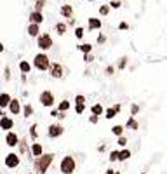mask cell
<instances>
[{
	"instance_id": "1",
	"label": "cell",
	"mask_w": 167,
	"mask_h": 174,
	"mask_svg": "<svg viewBox=\"0 0 167 174\" xmlns=\"http://www.w3.org/2000/svg\"><path fill=\"white\" fill-rule=\"evenodd\" d=\"M52 160H54L52 153H42L40 157H37L35 158V169H37V172L38 174H45L47 169H49V165L52 164Z\"/></svg>"
},
{
	"instance_id": "2",
	"label": "cell",
	"mask_w": 167,
	"mask_h": 174,
	"mask_svg": "<svg viewBox=\"0 0 167 174\" xmlns=\"http://www.w3.org/2000/svg\"><path fill=\"white\" fill-rule=\"evenodd\" d=\"M33 66L37 68L38 71H47L49 66H51V59L45 52H38L35 58H33Z\"/></svg>"
},
{
	"instance_id": "3",
	"label": "cell",
	"mask_w": 167,
	"mask_h": 174,
	"mask_svg": "<svg viewBox=\"0 0 167 174\" xmlns=\"http://www.w3.org/2000/svg\"><path fill=\"white\" fill-rule=\"evenodd\" d=\"M77 169V162L75 158L71 157V155H66V157H63V160H61L59 164V171L63 174H73Z\"/></svg>"
},
{
	"instance_id": "4",
	"label": "cell",
	"mask_w": 167,
	"mask_h": 174,
	"mask_svg": "<svg viewBox=\"0 0 167 174\" xmlns=\"http://www.w3.org/2000/svg\"><path fill=\"white\" fill-rule=\"evenodd\" d=\"M38 101H40L42 106H45V108H52L54 103H56V98H54V94L51 93V91H42L40 96H38Z\"/></svg>"
},
{
	"instance_id": "5",
	"label": "cell",
	"mask_w": 167,
	"mask_h": 174,
	"mask_svg": "<svg viewBox=\"0 0 167 174\" xmlns=\"http://www.w3.org/2000/svg\"><path fill=\"white\" fill-rule=\"evenodd\" d=\"M37 45L40 47V51H47L52 47V37L49 33H42L37 37Z\"/></svg>"
},
{
	"instance_id": "6",
	"label": "cell",
	"mask_w": 167,
	"mask_h": 174,
	"mask_svg": "<svg viewBox=\"0 0 167 174\" xmlns=\"http://www.w3.org/2000/svg\"><path fill=\"white\" fill-rule=\"evenodd\" d=\"M63 132H65V127L61 124H51L49 125V129H47V134H49V138H59V136H63Z\"/></svg>"
},
{
	"instance_id": "7",
	"label": "cell",
	"mask_w": 167,
	"mask_h": 174,
	"mask_svg": "<svg viewBox=\"0 0 167 174\" xmlns=\"http://www.w3.org/2000/svg\"><path fill=\"white\" fill-rule=\"evenodd\" d=\"M63 65L61 63H51L49 66V75L52 77V78H63Z\"/></svg>"
},
{
	"instance_id": "8",
	"label": "cell",
	"mask_w": 167,
	"mask_h": 174,
	"mask_svg": "<svg viewBox=\"0 0 167 174\" xmlns=\"http://www.w3.org/2000/svg\"><path fill=\"white\" fill-rule=\"evenodd\" d=\"M6 165L11 167V169L17 167V165H19V157H17L16 153H9V155L6 157Z\"/></svg>"
},
{
	"instance_id": "9",
	"label": "cell",
	"mask_w": 167,
	"mask_h": 174,
	"mask_svg": "<svg viewBox=\"0 0 167 174\" xmlns=\"http://www.w3.org/2000/svg\"><path fill=\"white\" fill-rule=\"evenodd\" d=\"M12 127H14V120H12L11 117H7V115H6V117H2V119H0V129H4V130L9 132Z\"/></svg>"
},
{
	"instance_id": "10",
	"label": "cell",
	"mask_w": 167,
	"mask_h": 174,
	"mask_svg": "<svg viewBox=\"0 0 167 174\" xmlns=\"http://www.w3.org/2000/svg\"><path fill=\"white\" fill-rule=\"evenodd\" d=\"M9 112H11L12 115H17V113H21V103H19V99H11V103H9Z\"/></svg>"
},
{
	"instance_id": "11",
	"label": "cell",
	"mask_w": 167,
	"mask_h": 174,
	"mask_svg": "<svg viewBox=\"0 0 167 174\" xmlns=\"http://www.w3.org/2000/svg\"><path fill=\"white\" fill-rule=\"evenodd\" d=\"M6 143L9 145V146H16L17 143H19V138H17L16 132H12V130H9L6 134Z\"/></svg>"
},
{
	"instance_id": "12",
	"label": "cell",
	"mask_w": 167,
	"mask_h": 174,
	"mask_svg": "<svg viewBox=\"0 0 167 174\" xmlns=\"http://www.w3.org/2000/svg\"><path fill=\"white\" fill-rule=\"evenodd\" d=\"M99 28H101V19H99V17H89V21H87V30L94 32V30H99Z\"/></svg>"
},
{
	"instance_id": "13",
	"label": "cell",
	"mask_w": 167,
	"mask_h": 174,
	"mask_svg": "<svg viewBox=\"0 0 167 174\" xmlns=\"http://www.w3.org/2000/svg\"><path fill=\"white\" fill-rule=\"evenodd\" d=\"M125 129H131V130H138L139 129V122L136 120V117H131V119L125 122Z\"/></svg>"
},
{
	"instance_id": "14",
	"label": "cell",
	"mask_w": 167,
	"mask_h": 174,
	"mask_svg": "<svg viewBox=\"0 0 167 174\" xmlns=\"http://www.w3.org/2000/svg\"><path fill=\"white\" fill-rule=\"evenodd\" d=\"M11 94H7V93H2L0 94V108H7L9 106V103H11Z\"/></svg>"
},
{
	"instance_id": "15",
	"label": "cell",
	"mask_w": 167,
	"mask_h": 174,
	"mask_svg": "<svg viewBox=\"0 0 167 174\" xmlns=\"http://www.w3.org/2000/svg\"><path fill=\"white\" fill-rule=\"evenodd\" d=\"M61 16H63V17H68V19H70V17L73 16V7H71L70 4H65V6L61 7Z\"/></svg>"
},
{
	"instance_id": "16",
	"label": "cell",
	"mask_w": 167,
	"mask_h": 174,
	"mask_svg": "<svg viewBox=\"0 0 167 174\" xmlns=\"http://www.w3.org/2000/svg\"><path fill=\"white\" fill-rule=\"evenodd\" d=\"M30 21L35 23V25H40V23L44 21V16H42V12H38V11H33L32 14H30Z\"/></svg>"
},
{
	"instance_id": "17",
	"label": "cell",
	"mask_w": 167,
	"mask_h": 174,
	"mask_svg": "<svg viewBox=\"0 0 167 174\" xmlns=\"http://www.w3.org/2000/svg\"><path fill=\"white\" fill-rule=\"evenodd\" d=\"M28 35H30V37H38V35H40V25L32 23V25L28 26Z\"/></svg>"
},
{
	"instance_id": "18",
	"label": "cell",
	"mask_w": 167,
	"mask_h": 174,
	"mask_svg": "<svg viewBox=\"0 0 167 174\" xmlns=\"http://www.w3.org/2000/svg\"><path fill=\"white\" fill-rule=\"evenodd\" d=\"M91 113L92 115H97V117H99V115H104V108H103V104L101 103H94L91 106Z\"/></svg>"
},
{
	"instance_id": "19",
	"label": "cell",
	"mask_w": 167,
	"mask_h": 174,
	"mask_svg": "<svg viewBox=\"0 0 167 174\" xmlns=\"http://www.w3.org/2000/svg\"><path fill=\"white\" fill-rule=\"evenodd\" d=\"M92 44H87V42H84V44H80V45H77V49L80 51V52H84V54H89V52H92Z\"/></svg>"
},
{
	"instance_id": "20",
	"label": "cell",
	"mask_w": 167,
	"mask_h": 174,
	"mask_svg": "<svg viewBox=\"0 0 167 174\" xmlns=\"http://www.w3.org/2000/svg\"><path fill=\"white\" fill-rule=\"evenodd\" d=\"M42 145H40V143H33L32 145V155L33 157H40V155H42Z\"/></svg>"
},
{
	"instance_id": "21",
	"label": "cell",
	"mask_w": 167,
	"mask_h": 174,
	"mask_svg": "<svg viewBox=\"0 0 167 174\" xmlns=\"http://www.w3.org/2000/svg\"><path fill=\"white\" fill-rule=\"evenodd\" d=\"M117 113H119V112H117V110H115L113 106H110V108L104 110V119L112 120V119H115V117H117Z\"/></svg>"
},
{
	"instance_id": "22",
	"label": "cell",
	"mask_w": 167,
	"mask_h": 174,
	"mask_svg": "<svg viewBox=\"0 0 167 174\" xmlns=\"http://www.w3.org/2000/svg\"><path fill=\"white\" fill-rule=\"evenodd\" d=\"M127 158H131V150H127V148L120 150V152H119V160H120V162H125Z\"/></svg>"
},
{
	"instance_id": "23",
	"label": "cell",
	"mask_w": 167,
	"mask_h": 174,
	"mask_svg": "<svg viewBox=\"0 0 167 174\" xmlns=\"http://www.w3.org/2000/svg\"><path fill=\"white\" fill-rule=\"evenodd\" d=\"M124 129H125V125L117 124V125H113V127H112V132H113L115 136L119 138V136H122V134H124Z\"/></svg>"
},
{
	"instance_id": "24",
	"label": "cell",
	"mask_w": 167,
	"mask_h": 174,
	"mask_svg": "<svg viewBox=\"0 0 167 174\" xmlns=\"http://www.w3.org/2000/svg\"><path fill=\"white\" fill-rule=\"evenodd\" d=\"M70 101H68V99H63V101H61L59 104H58V112H68V110H70Z\"/></svg>"
},
{
	"instance_id": "25",
	"label": "cell",
	"mask_w": 167,
	"mask_h": 174,
	"mask_svg": "<svg viewBox=\"0 0 167 174\" xmlns=\"http://www.w3.org/2000/svg\"><path fill=\"white\" fill-rule=\"evenodd\" d=\"M66 30H68L66 23H56V32H58V35H65Z\"/></svg>"
},
{
	"instance_id": "26",
	"label": "cell",
	"mask_w": 167,
	"mask_h": 174,
	"mask_svg": "<svg viewBox=\"0 0 167 174\" xmlns=\"http://www.w3.org/2000/svg\"><path fill=\"white\" fill-rule=\"evenodd\" d=\"M19 70H21L23 73H30V71H32V65H30L28 61H21V63H19Z\"/></svg>"
},
{
	"instance_id": "27",
	"label": "cell",
	"mask_w": 167,
	"mask_h": 174,
	"mask_svg": "<svg viewBox=\"0 0 167 174\" xmlns=\"http://www.w3.org/2000/svg\"><path fill=\"white\" fill-rule=\"evenodd\" d=\"M32 115H33V106L30 103L25 104V106H23V117H26L28 119V117H32Z\"/></svg>"
},
{
	"instance_id": "28",
	"label": "cell",
	"mask_w": 167,
	"mask_h": 174,
	"mask_svg": "<svg viewBox=\"0 0 167 174\" xmlns=\"http://www.w3.org/2000/svg\"><path fill=\"white\" fill-rule=\"evenodd\" d=\"M127 63H129V58H127V56H122V58L119 59V65H117V68H119V70H125Z\"/></svg>"
},
{
	"instance_id": "29",
	"label": "cell",
	"mask_w": 167,
	"mask_h": 174,
	"mask_svg": "<svg viewBox=\"0 0 167 174\" xmlns=\"http://www.w3.org/2000/svg\"><path fill=\"white\" fill-rule=\"evenodd\" d=\"M110 9H112L110 4H103V6L99 7V14H101V16H108V14H110Z\"/></svg>"
},
{
	"instance_id": "30",
	"label": "cell",
	"mask_w": 167,
	"mask_h": 174,
	"mask_svg": "<svg viewBox=\"0 0 167 174\" xmlns=\"http://www.w3.org/2000/svg\"><path fill=\"white\" fill-rule=\"evenodd\" d=\"M73 101H75V104H85V96L84 94H77Z\"/></svg>"
},
{
	"instance_id": "31",
	"label": "cell",
	"mask_w": 167,
	"mask_h": 174,
	"mask_svg": "<svg viewBox=\"0 0 167 174\" xmlns=\"http://www.w3.org/2000/svg\"><path fill=\"white\" fill-rule=\"evenodd\" d=\"M138 113H139V104L132 103V104H131V117H136Z\"/></svg>"
},
{
	"instance_id": "32",
	"label": "cell",
	"mask_w": 167,
	"mask_h": 174,
	"mask_svg": "<svg viewBox=\"0 0 167 174\" xmlns=\"http://www.w3.org/2000/svg\"><path fill=\"white\" fill-rule=\"evenodd\" d=\"M44 6H45V0H37V2H35V11L42 12Z\"/></svg>"
},
{
	"instance_id": "33",
	"label": "cell",
	"mask_w": 167,
	"mask_h": 174,
	"mask_svg": "<svg viewBox=\"0 0 167 174\" xmlns=\"http://www.w3.org/2000/svg\"><path fill=\"white\" fill-rule=\"evenodd\" d=\"M75 37L78 38V40H82V38H84V28H82V26H77L75 28Z\"/></svg>"
},
{
	"instance_id": "34",
	"label": "cell",
	"mask_w": 167,
	"mask_h": 174,
	"mask_svg": "<svg viewBox=\"0 0 167 174\" xmlns=\"http://www.w3.org/2000/svg\"><path fill=\"white\" fill-rule=\"evenodd\" d=\"M115 73V66H112V65H108L106 68H104V75L106 77H112Z\"/></svg>"
},
{
	"instance_id": "35",
	"label": "cell",
	"mask_w": 167,
	"mask_h": 174,
	"mask_svg": "<svg viewBox=\"0 0 167 174\" xmlns=\"http://www.w3.org/2000/svg\"><path fill=\"white\" fill-rule=\"evenodd\" d=\"M85 112V104H75V113L77 115H82Z\"/></svg>"
},
{
	"instance_id": "36",
	"label": "cell",
	"mask_w": 167,
	"mask_h": 174,
	"mask_svg": "<svg viewBox=\"0 0 167 174\" xmlns=\"http://www.w3.org/2000/svg\"><path fill=\"white\" fill-rule=\"evenodd\" d=\"M117 145H119V146H125V145H127V138H125L124 134H122V136H119V139H117Z\"/></svg>"
},
{
	"instance_id": "37",
	"label": "cell",
	"mask_w": 167,
	"mask_h": 174,
	"mask_svg": "<svg viewBox=\"0 0 167 174\" xmlns=\"http://www.w3.org/2000/svg\"><path fill=\"white\" fill-rule=\"evenodd\" d=\"M110 7H112V9H120V7H122V2H120V0H112V2H110Z\"/></svg>"
},
{
	"instance_id": "38",
	"label": "cell",
	"mask_w": 167,
	"mask_h": 174,
	"mask_svg": "<svg viewBox=\"0 0 167 174\" xmlns=\"http://www.w3.org/2000/svg\"><path fill=\"white\" fill-rule=\"evenodd\" d=\"M30 136H32L33 139H37V136H38L37 134V124H33L32 127H30Z\"/></svg>"
},
{
	"instance_id": "39",
	"label": "cell",
	"mask_w": 167,
	"mask_h": 174,
	"mask_svg": "<svg viewBox=\"0 0 167 174\" xmlns=\"http://www.w3.org/2000/svg\"><path fill=\"white\" fill-rule=\"evenodd\" d=\"M92 61H94V56H92L91 52H89V54H84V63L89 65V63H92Z\"/></svg>"
},
{
	"instance_id": "40",
	"label": "cell",
	"mask_w": 167,
	"mask_h": 174,
	"mask_svg": "<svg viewBox=\"0 0 167 174\" xmlns=\"http://www.w3.org/2000/svg\"><path fill=\"white\" fill-rule=\"evenodd\" d=\"M104 42H106V35H104V33H99V35H97V44L101 45V44H104Z\"/></svg>"
},
{
	"instance_id": "41",
	"label": "cell",
	"mask_w": 167,
	"mask_h": 174,
	"mask_svg": "<svg viewBox=\"0 0 167 174\" xmlns=\"http://www.w3.org/2000/svg\"><path fill=\"white\" fill-rule=\"evenodd\" d=\"M115 160H119V152L117 150L110 153V162H115Z\"/></svg>"
},
{
	"instance_id": "42",
	"label": "cell",
	"mask_w": 167,
	"mask_h": 174,
	"mask_svg": "<svg viewBox=\"0 0 167 174\" xmlns=\"http://www.w3.org/2000/svg\"><path fill=\"white\" fill-rule=\"evenodd\" d=\"M89 122H91V124H97V122H99V117H97V115H91V117H89Z\"/></svg>"
},
{
	"instance_id": "43",
	"label": "cell",
	"mask_w": 167,
	"mask_h": 174,
	"mask_svg": "<svg viewBox=\"0 0 167 174\" xmlns=\"http://www.w3.org/2000/svg\"><path fill=\"white\" fill-rule=\"evenodd\" d=\"M119 30H129V25H127L125 21H122V23L119 25Z\"/></svg>"
},
{
	"instance_id": "44",
	"label": "cell",
	"mask_w": 167,
	"mask_h": 174,
	"mask_svg": "<svg viewBox=\"0 0 167 174\" xmlns=\"http://www.w3.org/2000/svg\"><path fill=\"white\" fill-rule=\"evenodd\" d=\"M19 150H21V153L26 152V145H25V141H21V145H19Z\"/></svg>"
},
{
	"instance_id": "45",
	"label": "cell",
	"mask_w": 167,
	"mask_h": 174,
	"mask_svg": "<svg viewBox=\"0 0 167 174\" xmlns=\"http://www.w3.org/2000/svg\"><path fill=\"white\" fill-rule=\"evenodd\" d=\"M113 108H115V110H117V112L120 113V112H122V104H120V103H117V104H113Z\"/></svg>"
},
{
	"instance_id": "46",
	"label": "cell",
	"mask_w": 167,
	"mask_h": 174,
	"mask_svg": "<svg viewBox=\"0 0 167 174\" xmlns=\"http://www.w3.org/2000/svg\"><path fill=\"white\" fill-rule=\"evenodd\" d=\"M58 115H59V112H58V108H56V110H52V112H51V117H54V119H56Z\"/></svg>"
},
{
	"instance_id": "47",
	"label": "cell",
	"mask_w": 167,
	"mask_h": 174,
	"mask_svg": "<svg viewBox=\"0 0 167 174\" xmlns=\"http://www.w3.org/2000/svg\"><path fill=\"white\" fill-rule=\"evenodd\" d=\"M9 78H11V70L6 68V80H9Z\"/></svg>"
},
{
	"instance_id": "48",
	"label": "cell",
	"mask_w": 167,
	"mask_h": 174,
	"mask_svg": "<svg viewBox=\"0 0 167 174\" xmlns=\"http://www.w3.org/2000/svg\"><path fill=\"white\" fill-rule=\"evenodd\" d=\"M104 174H115V171H113V169H108V171H106Z\"/></svg>"
},
{
	"instance_id": "49",
	"label": "cell",
	"mask_w": 167,
	"mask_h": 174,
	"mask_svg": "<svg viewBox=\"0 0 167 174\" xmlns=\"http://www.w3.org/2000/svg\"><path fill=\"white\" fill-rule=\"evenodd\" d=\"M0 52H4V45H2V42H0Z\"/></svg>"
},
{
	"instance_id": "50",
	"label": "cell",
	"mask_w": 167,
	"mask_h": 174,
	"mask_svg": "<svg viewBox=\"0 0 167 174\" xmlns=\"http://www.w3.org/2000/svg\"><path fill=\"white\" fill-rule=\"evenodd\" d=\"M87 2H94V0H87Z\"/></svg>"
},
{
	"instance_id": "51",
	"label": "cell",
	"mask_w": 167,
	"mask_h": 174,
	"mask_svg": "<svg viewBox=\"0 0 167 174\" xmlns=\"http://www.w3.org/2000/svg\"><path fill=\"white\" fill-rule=\"evenodd\" d=\"M115 174H120V172H115Z\"/></svg>"
},
{
	"instance_id": "52",
	"label": "cell",
	"mask_w": 167,
	"mask_h": 174,
	"mask_svg": "<svg viewBox=\"0 0 167 174\" xmlns=\"http://www.w3.org/2000/svg\"><path fill=\"white\" fill-rule=\"evenodd\" d=\"M141 174H146V172H141Z\"/></svg>"
},
{
	"instance_id": "53",
	"label": "cell",
	"mask_w": 167,
	"mask_h": 174,
	"mask_svg": "<svg viewBox=\"0 0 167 174\" xmlns=\"http://www.w3.org/2000/svg\"><path fill=\"white\" fill-rule=\"evenodd\" d=\"M28 174H33V172H28Z\"/></svg>"
},
{
	"instance_id": "54",
	"label": "cell",
	"mask_w": 167,
	"mask_h": 174,
	"mask_svg": "<svg viewBox=\"0 0 167 174\" xmlns=\"http://www.w3.org/2000/svg\"><path fill=\"white\" fill-rule=\"evenodd\" d=\"M104 2H108V0H104Z\"/></svg>"
}]
</instances>
